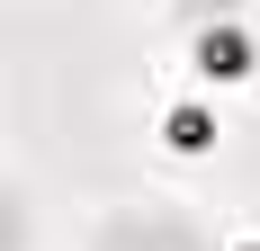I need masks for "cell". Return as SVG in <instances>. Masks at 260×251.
<instances>
[{
  "label": "cell",
  "mask_w": 260,
  "mask_h": 251,
  "mask_svg": "<svg viewBox=\"0 0 260 251\" xmlns=\"http://www.w3.org/2000/svg\"><path fill=\"white\" fill-rule=\"evenodd\" d=\"M90 251H215V242L188 215H171V206H144V215H108V233Z\"/></svg>",
  "instance_id": "7a4b0ae2"
},
{
  "label": "cell",
  "mask_w": 260,
  "mask_h": 251,
  "mask_svg": "<svg viewBox=\"0 0 260 251\" xmlns=\"http://www.w3.org/2000/svg\"><path fill=\"white\" fill-rule=\"evenodd\" d=\"M0 206H9V198H0Z\"/></svg>",
  "instance_id": "52a82bcc"
},
{
  "label": "cell",
  "mask_w": 260,
  "mask_h": 251,
  "mask_svg": "<svg viewBox=\"0 0 260 251\" xmlns=\"http://www.w3.org/2000/svg\"><path fill=\"white\" fill-rule=\"evenodd\" d=\"M234 251H260V242H234Z\"/></svg>",
  "instance_id": "8992f818"
},
{
  "label": "cell",
  "mask_w": 260,
  "mask_h": 251,
  "mask_svg": "<svg viewBox=\"0 0 260 251\" xmlns=\"http://www.w3.org/2000/svg\"><path fill=\"white\" fill-rule=\"evenodd\" d=\"M188 63H198V81H251L260 72V36L242 18H198V36H188Z\"/></svg>",
  "instance_id": "6da1fadb"
},
{
  "label": "cell",
  "mask_w": 260,
  "mask_h": 251,
  "mask_svg": "<svg viewBox=\"0 0 260 251\" xmlns=\"http://www.w3.org/2000/svg\"><path fill=\"white\" fill-rule=\"evenodd\" d=\"M161 144H171V152H207V144H215V108H207V99L171 108V117H161Z\"/></svg>",
  "instance_id": "3957f363"
},
{
  "label": "cell",
  "mask_w": 260,
  "mask_h": 251,
  "mask_svg": "<svg viewBox=\"0 0 260 251\" xmlns=\"http://www.w3.org/2000/svg\"><path fill=\"white\" fill-rule=\"evenodd\" d=\"M0 251H18V215H9V206H0Z\"/></svg>",
  "instance_id": "5b68a950"
},
{
  "label": "cell",
  "mask_w": 260,
  "mask_h": 251,
  "mask_svg": "<svg viewBox=\"0 0 260 251\" xmlns=\"http://www.w3.org/2000/svg\"><path fill=\"white\" fill-rule=\"evenodd\" d=\"M188 18H242L260 36V0H188Z\"/></svg>",
  "instance_id": "277c9868"
}]
</instances>
